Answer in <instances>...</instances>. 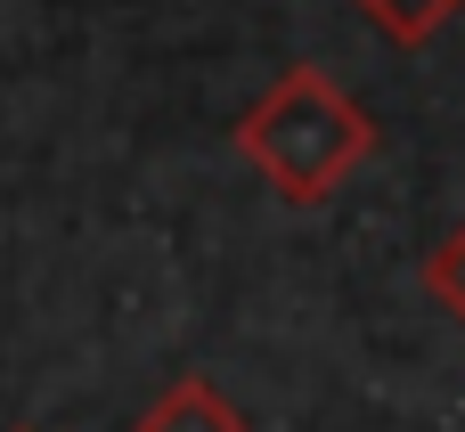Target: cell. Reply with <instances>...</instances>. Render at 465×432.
<instances>
[{
    "mask_svg": "<svg viewBox=\"0 0 465 432\" xmlns=\"http://www.w3.org/2000/svg\"><path fill=\"white\" fill-rule=\"evenodd\" d=\"M237 155L286 196V204H327L351 188V172L376 155L368 106L327 74V65H286L245 114H237Z\"/></svg>",
    "mask_w": 465,
    "mask_h": 432,
    "instance_id": "6da1fadb",
    "label": "cell"
},
{
    "mask_svg": "<svg viewBox=\"0 0 465 432\" xmlns=\"http://www.w3.org/2000/svg\"><path fill=\"white\" fill-rule=\"evenodd\" d=\"M131 432H253V425H245V408H237L213 376H172V384L139 408Z\"/></svg>",
    "mask_w": 465,
    "mask_h": 432,
    "instance_id": "7a4b0ae2",
    "label": "cell"
},
{
    "mask_svg": "<svg viewBox=\"0 0 465 432\" xmlns=\"http://www.w3.org/2000/svg\"><path fill=\"white\" fill-rule=\"evenodd\" d=\"M351 8H360V16H368L384 41H401V49H425V41H433V33L458 16L465 0H351Z\"/></svg>",
    "mask_w": 465,
    "mask_h": 432,
    "instance_id": "3957f363",
    "label": "cell"
},
{
    "mask_svg": "<svg viewBox=\"0 0 465 432\" xmlns=\"http://www.w3.org/2000/svg\"><path fill=\"white\" fill-rule=\"evenodd\" d=\"M425 294H433V302L465 327V221L433 245V253H425Z\"/></svg>",
    "mask_w": 465,
    "mask_h": 432,
    "instance_id": "277c9868",
    "label": "cell"
},
{
    "mask_svg": "<svg viewBox=\"0 0 465 432\" xmlns=\"http://www.w3.org/2000/svg\"><path fill=\"white\" fill-rule=\"evenodd\" d=\"M16 432H25V425H16Z\"/></svg>",
    "mask_w": 465,
    "mask_h": 432,
    "instance_id": "5b68a950",
    "label": "cell"
}]
</instances>
